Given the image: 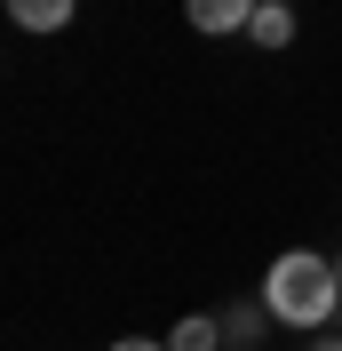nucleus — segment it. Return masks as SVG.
<instances>
[{"instance_id": "f257e3e1", "label": "nucleus", "mask_w": 342, "mask_h": 351, "mask_svg": "<svg viewBox=\"0 0 342 351\" xmlns=\"http://www.w3.org/2000/svg\"><path fill=\"white\" fill-rule=\"evenodd\" d=\"M263 304H271V319H278V328L319 335L326 319H334V304H342V271H334V256L287 247V256L263 271Z\"/></svg>"}, {"instance_id": "f03ea898", "label": "nucleus", "mask_w": 342, "mask_h": 351, "mask_svg": "<svg viewBox=\"0 0 342 351\" xmlns=\"http://www.w3.org/2000/svg\"><path fill=\"white\" fill-rule=\"evenodd\" d=\"M263 0H183V16H192V32H207V40H223V32H247V16H255Z\"/></svg>"}, {"instance_id": "7ed1b4c3", "label": "nucleus", "mask_w": 342, "mask_h": 351, "mask_svg": "<svg viewBox=\"0 0 342 351\" xmlns=\"http://www.w3.org/2000/svg\"><path fill=\"white\" fill-rule=\"evenodd\" d=\"M247 40L255 48H287L295 40V0H263L255 16H247Z\"/></svg>"}, {"instance_id": "20e7f679", "label": "nucleus", "mask_w": 342, "mask_h": 351, "mask_svg": "<svg viewBox=\"0 0 342 351\" xmlns=\"http://www.w3.org/2000/svg\"><path fill=\"white\" fill-rule=\"evenodd\" d=\"M8 16H16L24 32H64L80 8H72V0H8Z\"/></svg>"}, {"instance_id": "39448f33", "label": "nucleus", "mask_w": 342, "mask_h": 351, "mask_svg": "<svg viewBox=\"0 0 342 351\" xmlns=\"http://www.w3.org/2000/svg\"><path fill=\"white\" fill-rule=\"evenodd\" d=\"M263 319H271V304H231L223 311V343H239V351L263 343Z\"/></svg>"}, {"instance_id": "423d86ee", "label": "nucleus", "mask_w": 342, "mask_h": 351, "mask_svg": "<svg viewBox=\"0 0 342 351\" xmlns=\"http://www.w3.org/2000/svg\"><path fill=\"white\" fill-rule=\"evenodd\" d=\"M215 343H223V319H215V311H192V319H175L168 351H215Z\"/></svg>"}, {"instance_id": "0eeeda50", "label": "nucleus", "mask_w": 342, "mask_h": 351, "mask_svg": "<svg viewBox=\"0 0 342 351\" xmlns=\"http://www.w3.org/2000/svg\"><path fill=\"white\" fill-rule=\"evenodd\" d=\"M111 351H168V343H159V335H120Z\"/></svg>"}, {"instance_id": "6e6552de", "label": "nucleus", "mask_w": 342, "mask_h": 351, "mask_svg": "<svg viewBox=\"0 0 342 351\" xmlns=\"http://www.w3.org/2000/svg\"><path fill=\"white\" fill-rule=\"evenodd\" d=\"M311 351H342V335H319V343H311Z\"/></svg>"}, {"instance_id": "1a4fd4ad", "label": "nucleus", "mask_w": 342, "mask_h": 351, "mask_svg": "<svg viewBox=\"0 0 342 351\" xmlns=\"http://www.w3.org/2000/svg\"><path fill=\"white\" fill-rule=\"evenodd\" d=\"M334 271H342V256H334Z\"/></svg>"}]
</instances>
